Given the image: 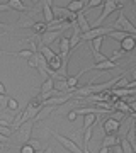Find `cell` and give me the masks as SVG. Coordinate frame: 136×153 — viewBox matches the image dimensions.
I'll use <instances>...</instances> for the list:
<instances>
[{"label": "cell", "mask_w": 136, "mask_h": 153, "mask_svg": "<svg viewBox=\"0 0 136 153\" xmlns=\"http://www.w3.org/2000/svg\"><path fill=\"white\" fill-rule=\"evenodd\" d=\"M34 124H36V123H34L33 119H29V121H26L24 124H21L16 131H14V141H16V145L19 148L24 146V145H26V143L33 138Z\"/></svg>", "instance_id": "6da1fadb"}, {"label": "cell", "mask_w": 136, "mask_h": 153, "mask_svg": "<svg viewBox=\"0 0 136 153\" xmlns=\"http://www.w3.org/2000/svg\"><path fill=\"white\" fill-rule=\"evenodd\" d=\"M111 29H112V31H119V33L131 34V36H135L136 34L135 24L124 16V10H119V16H117V19H116L112 24H111Z\"/></svg>", "instance_id": "7a4b0ae2"}, {"label": "cell", "mask_w": 136, "mask_h": 153, "mask_svg": "<svg viewBox=\"0 0 136 153\" xmlns=\"http://www.w3.org/2000/svg\"><path fill=\"white\" fill-rule=\"evenodd\" d=\"M117 10V2L116 0H107V2H104V5H102V14L99 16V19L95 22H92L90 24V29L92 27H102V22L107 19L112 12Z\"/></svg>", "instance_id": "3957f363"}, {"label": "cell", "mask_w": 136, "mask_h": 153, "mask_svg": "<svg viewBox=\"0 0 136 153\" xmlns=\"http://www.w3.org/2000/svg\"><path fill=\"white\" fill-rule=\"evenodd\" d=\"M53 136H54V140L60 143L61 146L65 148V150H68L70 153H83V152H82V148L78 146V145L73 141V140L63 136V134H60V133H54V131H53Z\"/></svg>", "instance_id": "277c9868"}, {"label": "cell", "mask_w": 136, "mask_h": 153, "mask_svg": "<svg viewBox=\"0 0 136 153\" xmlns=\"http://www.w3.org/2000/svg\"><path fill=\"white\" fill-rule=\"evenodd\" d=\"M111 31V26H107V27H92L90 31H87V33L80 34V41H92V39L95 38H100V36H104L106 38V34Z\"/></svg>", "instance_id": "5b68a950"}, {"label": "cell", "mask_w": 136, "mask_h": 153, "mask_svg": "<svg viewBox=\"0 0 136 153\" xmlns=\"http://www.w3.org/2000/svg\"><path fill=\"white\" fill-rule=\"evenodd\" d=\"M119 128H121L119 121L112 119V117H109V116L104 119V123H102V129H104L102 133H106V134H116V133L119 131Z\"/></svg>", "instance_id": "8992f818"}, {"label": "cell", "mask_w": 136, "mask_h": 153, "mask_svg": "<svg viewBox=\"0 0 136 153\" xmlns=\"http://www.w3.org/2000/svg\"><path fill=\"white\" fill-rule=\"evenodd\" d=\"M63 31H46L44 34H41V46H51V44L56 41V39L60 38V36H63Z\"/></svg>", "instance_id": "52a82bcc"}, {"label": "cell", "mask_w": 136, "mask_h": 153, "mask_svg": "<svg viewBox=\"0 0 136 153\" xmlns=\"http://www.w3.org/2000/svg\"><path fill=\"white\" fill-rule=\"evenodd\" d=\"M73 95L66 94V95H54V97H49L48 100H43V105H51V107H56V105L66 104L68 100H71Z\"/></svg>", "instance_id": "ba28073f"}, {"label": "cell", "mask_w": 136, "mask_h": 153, "mask_svg": "<svg viewBox=\"0 0 136 153\" xmlns=\"http://www.w3.org/2000/svg\"><path fill=\"white\" fill-rule=\"evenodd\" d=\"M119 66V63H112V61H102V63H94L92 66H88V68H85V71H90V70H95V71H106V70H114V68H117Z\"/></svg>", "instance_id": "9c48e42d"}, {"label": "cell", "mask_w": 136, "mask_h": 153, "mask_svg": "<svg viewBox=\"0 0 136 153\" xmlns=\"http://www.w3.org/2000/svg\"><path fill=\"white\" fill-rule=\"evenodd\" d=\"M75 22H77V26H78V29H80L82 34L87 33V31H90V24H88V21H87V17H85V12L83 10L77 14V21Z\"/></svg>", "instance_id": "30bf717a"}, {"label": "cell", "mask_w": 136, "mask_h": 153, "mask_svg": "<svg viewBox=\"0 0 136 153\" xmlns=\"http://www.w3.org/2000/svg\"><path fill=\"white\" fill-rule=\"evenodd\" d=\"M70 43H68V36H61L60 38V56L61 58H70Z\"/></svg>", "instance_id": "8fae6325"}, {"label": "cell", "mask_w": 136, "mask_h": 153, "mask_svg": "<svg viewBox=\"0 0 136 153\" xmlns=\"http://www.w3.org/2000/svg\"><path fill=\"white\" fill-rule=\"evenodd\" d=\"M41 7H43V17H44V24H49V22H53V12H51V2H49V0H43V2H41Z\"/></svg>", "instance_id": "7c38bea8"}, {"label": "cell", "mask_w": 136, "mask_h": 153, "mask_svg": "<svg viewBox=\"0 0 136 153\" xmlns=\"http://www.w3.org/2000/svg\"><path fill=\"white\" fill-rule=\"evenodd\" d=\"M83 7H85L83 0H71V2L66 4V10L70 12V14H78V12L83 10Z\"/></svg>", "instance_id": "4fadbf2b"}, {"label": "cell", "mask_w": 136, "mask_h": 153, "mask_svg": "<svg viewBox=\"0 0 136 153\" xmlns=\"http://www.w3.org/2000/svg\"><path fill=\"white\" fill-rule=\"evenodd\" d=\"M135 131H136V126H135V119H131L129 123V128H128V131H126L124 138L128 140V143H129L131 146L136 150V136H135Z\"/></svg>", "instance_id": "5bb4252c"}, {"label": "cell", "mask_w": 136, "mask_h": 153, "mask_svg": "<svg viewBox=\"0 0 136 153\" xmlns=\"http://www.w3.org/2000/svg\"><path fill=\"white\" fill-rule=\"evenodd\" d=\"M99 117H100L99 114H87V116H83V126H82V131H87V129H90L92 126H95V123L99 121Z\"/></svg>", "instance_id": "9a60e30c"}, {"label": "cell", "mask_w": 136, "mask_h": 153, "mask_svg": "<svg viewBox=\"0 0 136 153\" xmlns=\"http://www.w3.org/2000/svg\"><path fill=\"white\" fill-rule=\"evenodd\" d=\"M7 5L10 7V10H19V12H22V14H26L27 10H31V9H29L24 2H21V0H9Z\"/></svg>", "instance_id": "2e32d148"}, {"label": "cell", "mask_w": 136, "mask_h": 153, "mask_svg": "<svg viewBox=\"0 0 136 153\" xmlns=\"http://www.w3.org/2000/svg\"><path fill=\"white\" fill-rule=\"evenodd\" d=\"M2 55H10V56H17V58H24V60H29L33 53L29 49H21V51H5V49H0Z\"/></svg>", "instance_id": "e0dca14e"}, {"label": "cell", "mask_w": 136, "mask_h": 153, "mask_svg": "<svg viewBox=\"0 0 136 153\" xmlns=\"http://www.w3.org/2000/svg\"><path fill=\"white\" fill-rule=\"evenodd\" d=\"M116 145H119V138L116 136V134H104L102 138V148H111L116 146Z\"/></svg>", "instance_id": "ac0fdd59"}, {"label": "cell", "mask_w": 136, "mask_h": 153, "mask_svg": "<svg viewBox=\"0 0 136 153\" xmlns=\"http://www.w3.org/2000/svg\"><path fill=\"white\" fill-rule=\"evenodd\" d=\"M121 49L124 53H133L135 51V36H128L126 39L121 41Z\"/></svg>", "instance_id": "d6986e66"}, {"label": "cell", "mask_w": 136, "mask_h": 153, "mask_svg": "<svg viewBox=\"0 0 136 153\" xmlns=\"http://www.w3.org/2000/svg\"><path fill=\"white\" fill-rule=\"evenodd\" d=\"M53 87H54V80L48 76V78L41 83V87H39V95H46V94H49L51 90H53Z\"/></svg>", "instance_id": "ffe728a7"}, {"label": "cell", "mask_w": 136, "mask_h": 153, "mask_svg": "<svg viewBox=\"0 0 136 153\" xmlns=\"http://www.w3.org/2000/svg\"><path fill=\"white\" fill-rule=\"evenodd\" d=\"M53 111H54V107H51V105H43V107L39 109L38 116L34 117V123H36V121H41V119H46V117L53 112Z\"/></svg>", "instance_id": "44dd1931"}, {"label": "cell", "mask_w": 136, "mask_h": 153, "mask_svg": "<svg viewBox=\"0 0 136 153\" xmlns=\"http://www.w3.org/2000/svg\"><path fill=\"white\" fill-rule=\"evenodd\" d=\"M60 66H61V56H60V53H56V55L48 61V68L51 71H58L60 70Z\"/></svg>", "instance_id": "7402d4cb"}, {"label": "cell", "mask_w": 136, "mask_h": 153, "mask_svg": "<svg viewBox=\"0 0 136 153\" xmlns=\"http://www.w3.org/2000/svg\"><path fill=\"white\" fill-rule=\"evenodd\" d=\"M106 36H107V38H111V39H114V41H123V39H126L128 38V36H131V34H126V33H119V31H112V29H111V31H109L107 34H106Z\"/></svg>", "instance_id": "603a6c76"}, {"label": "cell", "mask_w": 136, "mask_h": 153, "mask_svg": "<svg viewBox=\"0 0 136 153\" xmlns=\"http://www.w3.org/2000/svg\"><path fill=\"white\" fill-rule=\"evenodd\" d=\"M104 43V36H100V38H95L90 41V46H92V53H100V46H102Z\"/></svg>", "instance_id": "cb8c5ba5"}, {"label": "cell", "mask_w": 136, "mask_h": 153, "mask_svg": "<svg viewBox=\"0 0 136 153\" xmlns=\"http://www.w3.org/2000/svg\"><path fill=\"white\" fill-rule=\"evenodd\" d=\"M119 146H121V150H123V153H135L136 150L133 146H131L129 143H128V140H126L124 136L121 138V141H119Z\"/></svg>", "instance_id": "d4e9b609"}, {"label": "cell", "mask_w": 136, "mask_h": 153, "mask_svg": "<svg viewBox=\"0 0 136 153\" xmlns=\"http://www.w3.org/2000/svg\"><path fill=\"white\" fill-rule=\"evenodd\" d=\"M5 107L10 111V114H14V112H19V102H17L16 99H12V97H9Z\"/></svg>", "instance_id": "484cf974"}, {"label": "cell", "mask_w": 136, "mask_h": 153, "mask_svg": "<svg viewBox=\"0 0 136 153\" xmlns=\"http://www.w3.org/2000/svg\"><path fill=\"white\" fill-rule=\"evenodd\" d=\"M34 31V34H38V36H41V34H44L46 33V24H44V22H34V26L33 27H31Z\"/></svg>", "instance_id": "4316f807"}, {"label": "cell", "mask_w": 136, "mask_h": 153, "mask_svg": "<svg viewBox=\"0 0 136 153\" xmlns=\"http://www.w3.org/2000/svg\"><path fill=\"white\" fill-rule=\"evenodd\" d=\"M78 82H80V78L77 75H68V78H66V87L75 88V87H78Z\"/></svg>", "instance_id": "83f0119b"}, {"label": "cell", "mask_w": 136, "mask_h": 153, "mask_svg": "<svg viewBox=\"0 0 136 153\" xmlns=\"http://www.w3.org/2000/svg\"><path fill=\"white\" fill-rule=\"evenodd\" d=\"M104 2L102 0H90V2H85V7H83V12L90 10V9H94V7H102Z\"/></svg>", "instance_id": "f1b7e54d"}, {"label": "cell", "mask_w": 136, "mask_h": 153, "mask_svg": "<svg viewBox=\"0 0 136 153\" xmlns=\"http://www.w3.org/2000/svg\"><path fill=\"white\" fill-rule=\"evenodd\" d=\"M26 145H29V146L33 148L34 152H41V141H39V140H34V138H31V140H29Z\"/></svg>", "instance_id": "f546056e"}, {"label": "cell", "mask_w": 136, "mask_h": 153, "mask_svg": "<svg viewBox=\"0 0 136 153\" xmlns=\"http://www.w3.org/2000/svg\"><path fill=\"white\" fill-rule=\"evenodd\" d=\"M126 55H128V53H124L123 49H117V51H114V53H112V56L109 58V61H112V63H116V61L119 60V58H123V56H126Z\"/></svg>", "instance_id": "4dcf8cb0"}, {"label": "cell", "mask_w": 136, "mask_h": 153, "mask_svg": "<svg viewBox=\"0 0 136 153\" xmlns=\"http://www.w3.org/2000/svg\"><path fill=\"white\" fill-rule=\"evenodd\" d=\"M92 56H94V63H102V61L109 60L107 55H102V53H92Z\"/></svg>", "instance_id": "1f68e13d"}, {"label": "cell", "mask_w": 136, "mask_h": 153, "mask_svg": "<svg viewBox=\"0 0 136 153\" xmlns=\"http://www.w3.org/2000/svg\"><path fill=\"white\" fill-rule=\"evenodd\" d=\"M0 134H4V136L10 138V136H12V131H10V128H4V126H0Z\"/></svg>", "instance_id": "d6a6232c"}, {"label": "cell", "mask_w": 136, "mask_h": 153, "mask_svg": "<svg viewBox=\"0 0 136 153\" xmlns=\"http://www.w3.org/2000/svg\"><path fill=\"white\" fill-rule=\"evenodd\" d=\"M27 63H29V66H33V68H36V66H38V61H36V53H34L29 60H27Z\"/></svg>", "instance_id": "836d02e7"}, {"label": "cell", "mask_w": 136, "mask_h": 153, "mask_svg": "<svg viewBox=\"0 0 136 153\" xmlns=\"http://www.w3.org/2000/svg\"><path fill=\"white\" fill-rule=\"evenodd\" d=\"M7 100H9V97H7V95H0V109H5Z\"/></svg>", "instance_id": "e575fe53"}, {"label": "cell", "mask_w": 136, "mask_h": 153, "mask_svg": "<svg viewBox=\"0 0 136 153\" xmlns=\"http://www.w3.org/2000/svg\"><path fill=\"white\" fill-rule=\"evenodd\" d=\"M21 153H34V150L29 145H24V146H21Z\"/></svg>", "instance_id": "d590c367"}, {"label": "cell", "mask_w": 136, "mask_h": 153, "mask_svg": "<svg viewBox=\"0 0 136 153\" xmlns=\"http://www.w3.org/2000/svg\"><path fill=\"white\" fill-rule=\"evenodd\" d=\"M66 119L70 121V123H73V121L77 119V112H75V111H70V112H68V116H66Z\"/></svg>", "instance_id": "8d00e7d4"}, {"label": "cell", "mask_w": 136, "mask_h": 153, "mask_svg": "<svg viewBox=\"0 0 136 153\" xmlns=\"http://www.w3.org/2000/svg\"><path fill=\"white\" fill-rule=\"evenodd\" d=\"M7 10H10V7L7 5V2H2L0 4V12H7Z\"/></svg>", "instance_id": "74e56055"}, {"label": "cell", "mask_w": 136, "mask_h": 153, "mask_svg": "<svg viewBox=\"0 0 136 153\" xmlns=\"http://www.w3.org/2000/svg\"><path fill=\"white\" fill-rule=\"evenodd\" d=\"M9 140H10V138H7V136H4V134H0V143H2V145H7V143H9Z\"/></svg>", "instance_id": "f35d334b"}, {"label": "cell", "mask_w": 136, "mask_h": 153, "mask_svg": "<svg viewBox=\"0 0 136 153\" xmlns=\"http://www.w3.org/2000/svg\"><path fill=\"white\" fill-rule=\"evenodd\" d=\"M112 153H123V150H121L119 145H116V146H112Z\"/></svg>", "instance_id": "ab89813d"}, {"label": "cell", "mask_w": 136, "mask_h": 153, "mask_svg": "<svg viewBox=\"0 0 136 153\" xmlns=\"http://www.w3.org/2000/svg\"><path fill=\"white\" fill-rule=\"evenodd\" d=\"M5 92L7 90H5V87H4V83L0 82V95H5Z\"/></svg>", "instance_id": "60d3db41"}, {"label": "cell", "mask_w": 136, "mask_h": 153, "mask_svg": "<svg viewBox=\"0 0 136 153\" xmlns=\"http://www.w3.org/2000/svg\"><path fill=\"white\" fill-rule=\"evenodd\" d=\"M41 153H54V150H53L51 146H48V148H44V150H43Z\"/></svg>", "instance_id": "b9f144b4"}, {"label": "cell", "mask_w": 136, "mask_h": 153, "mask_svg": "<svg viewBox=\"0 0 136 153\" xmlns=\"http://www.w3.org/2000/svg\"><path fill=\"white\" fill-rule=\"evenodd\" d=\"M99 153H111V150H109V148H100Z\"/></svg>", "instance_id": "7bdbcfd3"}, {"label": "cell", "mask_w": 136, "mask_h": 153, "mask_svg": "<svg viewBox=\"0 0 136 153\" xmlns=\"http://www.w3.org/2000/svg\"><path fill=\"white\" fill-rule=\"evenodd\" d=\"M0 29H7V24H5V22L0 21Z\"/></svg>", "instance_id": "ee69618b"}]
</instances>
